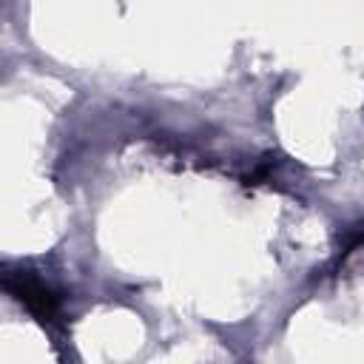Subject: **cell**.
Listing matches in <instances>:
<instances>
[{
  "label": "cell",
  "instance_id": "1",
  "mask_svg": "<svg viewBox=\"0 0 364 364\" xmlns=\"http://www.w3.org/2000/svg\"><path fill=\"white\" fill-rule=\"evenodd\" d=\"M3 287H6V293H11L40 324H51V321L60 316V299H57V293H54L48 284H43L40 279H34L31 273H23V270L6 273V276H3Z\"/></svg>",
  "mask_w": 364,
  "mask_h": 364
}]
</instances>
